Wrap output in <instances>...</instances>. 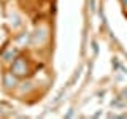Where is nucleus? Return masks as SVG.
<instances>
[{
  "instance_id": "f03ea898",
  "label": "nucleus",
  "mask_w": 127,
  "mask_h": 119,
  "mask_svg": "<svg viewBox=\"0 0 127 119\" xmlns=\"http://www.w3.org/2000/svg\"><path fill=\"white\" fill-rule=\"evenodd\" d=\"M121 97H122V98H127V89H124V90H122V94H121Z\"/></svg>"
},
{
  "instance_id": "f257e3e1",
  "label": "nucleus",
  "mask_w": 127,
  "mask_h": 119,
  "mask_svg": "<svg viewBox=\"0 0 127 119\" xmlns=\"http://www.w3.org/2000/svg\"><path fill=\"white\" fill-rule=\"evenodd\" d=\"M13 73L18 75V76H24L27 73V62L24 57L16 59V62L13 63Z\"/></svg>"
},
{
  "instance_id": "7ed1b4c3",
  "label": "nucleus",
  "mask_w": 127,
  "mask_h": 119,
  "mask_svg": "<svg viewBox=\"0 0 127 119\" xmlns=\"http://www.w3.org/2000/svg\"><path fill=\"white\" fill-rule=\"evenodd\" d=\"M121 2H122V5H124V6L127 8V0H121Z\"/></svg>"
}]
</instances>
